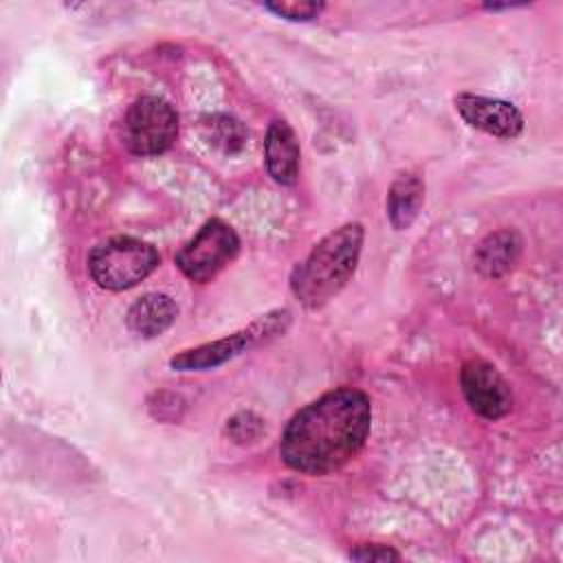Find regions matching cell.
Instances as JSON below:
<instances>
[{"instance_id":"7","label":"cell","mask_w":563,"mask_h":563,"mask_svg":"<svg viewBox=\"0 0 563 563\" xmlns=\"http://www.w3.org/2000/svg\"><path fill=\"white\" fill-rule=\"evenodd\" d=\"M460 385L468 407L486 420H499L512 407V394L508 383L486 361H466L460 372Z\"/></svg>"},{"instance_id":"3","label":"cell","mask_w":563,"mask_h":563,"mask_svg":"<svg viewBox=\"0 0 563 563\" xmlns=\"http://www.w3.org/2000/svg\"><path fill=\"white\" fill-rule=\"evenodd\" d=\"M158 266V251L130 235H114L88 255L92 282L106 290H125L143 282Z\"/></svg>"},{"instance_id":"4","label":"cell","mask_w":563,"mask_h":563,"mask_svg":"<svg viewBox=\"0 0 563 563\" xmlns=\"http://www.w3.org/2000/svg\"><path fill=\"white\" fill-rule=\"evenodd\" d=\"M288 323H290V312L288 310H273V312L255 319L251 325H246L240 332H233V334H229L224 339H218V341H211V343H202V345L191 347V350H183L180 354L172 356L169 365L178 372L213 369V367L235 358L244 350H251L260 343H266V341L275 339L277 334H282L286 330Z\"/></svg>"},{"instance_id":"8","label":"cell","mask_w":563,"mask_h":563,"mask_svg":"<svg viewBox=\"0 0 563 563\" xmlns=\"http://www.w3.org/2000/svg\"><path fill=\"white\" fill-rule=\"evenodd\" d=\"M460 117L475 130L497 139H517L523 132V114L510 101L462 92L455 97Z\"/></svg>"},{"instance_id":"14","label":"cell","mask_w":563,"mask_h":563,"mask_svg":"<svg viewBox=\"0 0 563 563\" xmlns=\"http://www.w3.org/2000/svg\"><path fill=\"white\" fill-rule=\"evenodd\" d=\"M323 7H325L323 2H266L264 4V9L292 22L314 20L323 11Z\"/></svg>"},{"instance_id":"10","label":"cell","mask_w":563,"mask_h":563,"mask_svg":"<svg viewBox=\"0 0 563 563\" xmlns=\"http://www.w3.org/2000/svg\"><path fill=\"white\" fill-rule=\"evenodd\" d=\"M176 314H178V308L169 295L147 292L130 306L125 314V323L134 334L152 339L163 334L176 321Z\"/></svg>"},{"instance_id":"9","label":"cell","mask_w":563,"mask_h":563,"mask_svg":"<svg viewBox=\"0 0 563 563\" xmlns=\"http://www.w3.org/2000/svg\"><path fill=\"white\" fill-rule=\"evenodd\" d=\"M299 141L295 130L282 121L275 119L268 125L266 141H264V161L271 178L279 185H295L299 176Z\"/></svg>"},{"instance_id":"11","label":"cell","mask_w":563,"mask_h":563,"mask_svg":"<svg viewBox=\"0 0 563 563\" xmlns=\"http://www.w3.org/2000/svg\"><path fill=\"white\" fill-rule=\"evenodd\" d=\"M424 200V183L416 174H402L387 194V216L394 229H407L420 213Z\"/></svg>"},{"instance_id":"16","label":"cell","mask_w":563,"mask_h":563,"mask_svg":"<svg viewBox=\"0 0 563 563\" xmlns=\"http://www.w3.org/2000/svg\"><path fill=\"white\" fill-rule=\"evenodd\" d=\"M350 559H356V561H398L400 554L396 550H391L389 545L372 543V545H358L356 550H352Z\"/></svg>"},{"instance_id":"1","label":"cell","mask_w":563,"mask_h":563,"mask_svg":"<svg viewBox=\"0 0 563 563\" xmlns=\"http://www.w3.org/2000/svg\"><path fill=\"white\" fill-rule=\"evenodd\" d=\"M369 429V398L361 389L339 387L288 420L279 440V457L297 473L328 475L356 457Z\"/></svg>"},{"instance_id":"12","label":"cell","mask_w":563,"mask_h":563,"mask_svg":"<svg viewBox=\"0 0 563 563\" xmlns=\"http://www.w3.org/2000/svg\"><path fill=\"white\" fill-rule=\"evenodd\" d=\"M519 249L521 240L515 231L490 233L475 251V266L486 277H499L517 262Z\"/></svg>"},{"instance_id":"15","label":"cell","mask_w":563,"mask_h":563,"mask_svg":"<svg viewBox=\"0 0 563 563\" xmlns=\"http://www.w3.org/2000/svg\"><path fill=\"white\" fill-rule=\"evenodd\" d=\"M227 431L240 444L255 442L262 435V420L255 413H251V411H242V413H238V416H233L229 420Z\"/></svg>"},{"instance_id":"6","label":"cell","mask_w":563,"mask_h":563,"mask_svg":"<svg viewBox=\"0 0 563 563\" xmlns=\"http://www.w3.org/2000/svg\"><path fill=\"white\" fill-rule=\"evenodd\" d=\"M240 251L238 233L220 218H211L202 229L176 253L180 273L198 284L211 282Z\"/></svg>"},{"instance_id":"13","label":"cell","mask_w":563,"mask_h":563,"mask_svg":"<svg viewBox=\"0 0 563 563\" xmlns=\"http://www.w3.org/2000/svg\"><path fill=\"white\" fill-rule=\"evenodd\" d=\"M202 132H205V139L222 150L224 154H233V152H240L244 141H246V128L229 117V114H211L205 119L202 123Z\"/></svg>"},{"instance_id":"2","label":"cell","mask_w":563,"mask_h":563,"mask_svg":"<svg viewBox=\"0 0 563 563\" xmlns=\"http://www.w3.org/2000/svg\"><path fill=\"white\" fill-rule=\"evenodd\" d=\"M363 238V224L347 222L328 233L295 268L290 288L306 308H321L350 282L358 264Z\"/></svg>"},{"instance_id":"5","label":"cell","mask_w":563,"mask_h":563,"mask_svg":"<svg viewBox=\"0 0 563 563\" xmlns=\"http://www.w3.org/2000/svg\"><path fill=\"white\" fill-rule=\"evenodd\" d=\"M178 134V114L161 97L143 95L125 112L121 136L136 156H156L172 147Z\"/></svg>"}]
</instances>
